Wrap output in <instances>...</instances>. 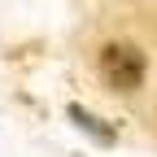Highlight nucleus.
<instances>
[{
    "instance_id": "obj_1",
    "label": "nucleus",
    "mask_w": 157,
    "mask_h": 157,
    "mask_svg": "<svg viewBox=\"0 0 157 157\" xmlns=\"http://www.w3.org/2000/svg\"><path fill=\"white\" fill-rule=\"evenodd\" d=\"M144 52L140 48H131V44H105L101 48V78L113 87V92H135L144 83Z\"/></svg>"
},
{
    "instance_id": "obj_2",
    "label": "nucleus",
    "mask_w": 157,
    "mask_h": 157,
    "mask_svg": "<svg viewBox=\"0 0 157 157\" xmlns=\"http://www.w3.org/2000/svg\"><path fill=\"white\" fill-rule=\"evenodd\" d=\"M70 118H74V122L83 127V131H92V135H96L101 144H109V140H113V127H105L101 118H92L87 109H74V105H70Z\"/></svg>"
}]
</instances>
